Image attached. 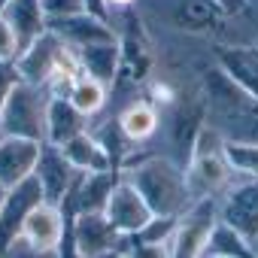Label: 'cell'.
<instances>
[{"mask_svg": "<svg viewBox=\"0 0 258 258\" xmlns=\"http://www.w3.org/2000/svg\"><path fill=\"white\" fill-rule=\"evenodd\" d=\"M124 237L106 222L103 213H76L70 222V246L76 258H103L118 252Z\"/></svg>", "mask_w": 258, "mask_h": 258, "instance_id": "obj_7", "label": "cell"}, {"mask_svg": "<svg viewBox=\"0 0 258 258\" xmlns=\"http://www.w3.org/2000/svg\"><path fill=\"white\" fill-rule=\"evenodd\" d=\"M204 258H228V255H219V252H207Z\"/></svg>", "mask_w": 258, "mask_h": 258, "instance_id": "obj_34", "label": "cell"}, {"mask_svg": "<svg viewBox=\"0 0 258 258\" xmlns=\"http://www.w3.org/2000/svg\"><path fill=\"white\" fill-rule=\"evenodd\" d=\"M43 13H46V19H61V16L85 13V0H43Z\"/></svg>", "mask_w": 258, "mask_h": 258, "instance_id": "obj_28", "label": "cell"}, {"mask_svg": "<svg viewBox=\"0 0 258 258\" xmlns=\"http://www.w3.org/2000/svg\"><path fill=\"white\" fill-rule=\"evenodd\" d=\"M103 216H106V222H109L121 237H134V234H140V231L149 225V219H152L155 213L149 210V204L143 201V195L121 176L118 185L112 188L106 207H103Z\"/></svg>", "mask_w": 258, "mask_h": 258, "instance_id": "obj_9", "label": "cell"}, {"mask_svg": "<svg viewBox=\"0 0 258 258\" xmlns=\"http://www.w3.org/2000/svg\"><path fill=\"white\" fill-rule=\"evenodd\" d=\"M140 0H106V7H109V22H112V13L118 10H127V7H137Z\"/></svg>", "mask_w": 258, "mask_h": 258, "instance_id": "obj_32", "label": "cell"}, {"mask_svg": "<svg viewBox=\"0 0 258 258\" xmlns=\"http://www.w3.org/2000/svg\"><path fill=\"white\" fill-rule=\"evenodd\" d=\"M115 121H118V127L124 131V137L137 146V143H149L158 134L161 112H158V106L152 100L137 97V100H131V103L121 106V112L115 115Z\"/></svg>", "mask_w": 258, "mask_h": 258, "instance_id": "obj_20", "label": "cell"}, {"mask_svg": "<svg viewBox=\"0 0 258 258\" xmlns=\"http://www.w3.org/2000/svg\"><path fill=\"white\" fill-rule=\"evenodd\" d=\"M210 252H219V255H228V258H255V249L249 240H243L234 228H228L222 219H219V228L210 240Z\"/></svg>", "mask_w": 258, "mask_h": 258, "instance_id": "obj_24", "label": "cell"}, {"mask_svg": "<svg viewBox=\"0 0 258 258\" xmlns=\"http://www.w3.org/2000/svg\"><path fill=\"white\" fill-rule=\"evenodd\" d=\"M61 52H64V43H61L52 31H46L40 40H34V43L16 58L19 76H22L25 82H31V85L46 88V82L52 79V73H55V67H58Z\"/></svg>", "mask_w": 258, "mask_h": 258, "instance_id": "obj_15", "label": "cell"}, {"mask_svg": "<svg viewBox=\"0 0 258 258\" xmlns=\"http://www.w3.org/2000/svg\"><path fill=\"white\" fill-rule=\"evenodd\" d=\"M34 176L40 179L46 201L55 204V207H64V201L70 198V191H73V185L79 179V170L67 161V155L58 146H49L46 143L43 152H40V161H37Z\"/></svg>", "mask_w": 258, "mask_h": 258, "instance_id": "obj_12", "label": "cell"}, {"mask_svg": "<svg viewBox=\"0 0 258 258\" xmlns=\"http://www.w3.org/2000/svg\"><path fill=\"white\" fill-rule=\"evenodd\" d=\"M207 124L231 143H258V100L249 97L216 61L201 73Z\"/></svg>", "mask_w": 258, "mask_h": 258, "instance_id": "obj_1", "label": "cell"}, {"mask_svg": "<svg viewBox=\"0 0 258 258\" xmlns=\"http://www.w3.org/2000/svg\"><path fill=\"white\" fill-rule=\"evenodd\" d=\"M46 106H49V91L22 79L4 103V112H0V134L46 143Z\"/></svg>", "mask_w": 258, "mask_h": 258, "instance_id": "obj_4", "label": "cell"}, {"mask_svg": "<svg viewBox=\"0 0 258 258\" xmlns=\"http://www.w3.org/2000/svg\"><path fill=\"white\" fill-rule=\"evenodd\" d=\"M249 97L258 100V49L255 46H219L213 58Z\"/></svg>", "mask_w": 258, "mask_h": 258, "instance_id": "obj_17", "label": "cell"}, {"mask_svg": "<svg viewBox=\"0 0 258 258\" xmlns=\"http://www.w3.org/2000/svg\"><path fill=\"white\" fill-rule=\"evenodd\" d=\"M58 149L67 155V161H70L79 173H103V170H115L112 161H109L106 146L97 140L94 131H82L79 137L67 140V143L58 146Z\"/></svg>", "mask_w": 258, "mask_h": 258, "instance_id": "obj_21", "label": "cell"}, {"mask_svg": "<svg viewBox=\"0 0 258 258\" xmlns=\"http://www.w3.org/2000/svg\"><path fill=\"white\" fill-rule=\"evenodd\" d=\"M43 201H46V195H43V185H40L37 176H28L25 182L13 185L7 191V201L0 207V252H7L22 237V228H25L28 216Z\"/></svg>", "mask_w": 258, "mask_h": 258, "instance_id": "obj_8", "label": "cell"}, {"mask_svg": "<svg viewBox=\"0 0 258 258\" xmlns=\"http://www.w3.org/2000/svg\"><path fill=\"white\" fill-rule=\"evenodd\" d=\"M76 55H79V64H82L85 76H94V79H100L109 88L115 85L118 67H121V40L82 46V49H76Z\"/></svg>", "mask_w": 258, "mask_h": 258, "instance_id": "obj_22", "label": "cell"}, {"mask_svg": "<svg viewBox=\"0 0 258 258\" xmlns=\"http://www.w3.org/2000/svg\"><path fill=\"white\" fill-rule=\"evenodd\" d=\"M0 137H4V134H0Z\"/></svg>", "mask_w": 258, "mask_h": 258, "instance_id": "obj_41", "label": "cell"}, {"mask_svg": "<svg viewBox=\"0 0 258 258\" xmlns=\"http://www.w3.org/2000/svg\"><path fill=\"white\" fill-rule=\"evenodd\" d=\"M7 4H10V0H0V10H4V7H7Z\"/></svg>", "mask_w": 258, "mask_h": 258, "instance_id": "obj_38", "label": "cell"}, {"mask_svg": "<svg viewBox=\"0 0 258 258\" xmlns=\"http://www.w3.org/2000/svg\"><path fill=\"white\" fill-rule=\"evenodd\" d=\"M0 16L16 28L22 52L49 31V19L43 13V0H10V4L0 10Z\"/></svg>", "mask_w": 258, "mask_h": 258, "instance_id": "obj_19", "label": "cell"}, {"mask_svg": "<svg viewBox=\"0 0 258 258\" xmlns=\"http://www.w3.org/2000/svg\"><path fill=\"white\" fill-rule=\"evenodd\" d=\"M164 22L179 34L204 37L225 22V13L216 0H164Z\"/></svg>", "mask_w": 258, "mask_h": 258, "instance_id": "obj_10", "label": "cell"}, {"mask_svg": "<svg viewBox=\"0 0 258 258\" xmlns=\"http://www.w3.org/2000/svg\"><path fill=\"white\" fill-rule=\"evenodd\" d=\"M49 31L67 43L70 49H82V46H94V43H112L118 40L115 28L109 19H100L94 13H73V16H61V19H49Z\"/></svg>", "mask_w": 258, "mask_h": 258, "instance_id": "obj_11", "label": "cell"}, {"mask_svg": "<svg viewBox=\"0 0 258 258\" xmlns=\"http://www.w3.org/2000/svg\"><path fill=\"white\" fill-rule=\"evenodd\" d=\"M22 55V43L16 28L0 16V64H16V58Z\"/></svg>", "mask_w": 258, "mask_h": 258, "instance_id": "obj_27", "label": "cell"}, {"mask_svg": "<svg viewBox=\"0 0 258 258\" xmlns=\"http://www.w3.org/2000/svg\"><path fill=\"white\" fill-rule=\"evenodd\" d=\"M19 82H22V76H19V67L16 64H0V112H4V103H7L10 91Z\"/></svg>", "mask_w": 258, "mask_h": 258, "instance_id": "obj_30", "label": "cell"}, {"mask_svg": "<svg viewBox=\"0 0 258 258\" xmlns=\"http://www.w3.org/2000/svg\"><path fill=\"white\" fill-rule=\"evenodd\" d=\"M216 4H219V10H225V7H228V0H216Z\"/></svg>", "mask_w": 258, "mask_h": 258, "instance_id": "obj_36", "label": "cell"}, {"mask_svg": "<svg viewBox=\"0 0 258 258\" xmlns=\"http://www.w3.org/2000/svg\"><path fill=\"white\" fill-rule=\"evenodd\" d=\"M216 228H219V198L191 201L188 210L176 219V228L170 237V255L173 258H204L210 252V240Z\"/></svg>", "mask_w": 258, "mask_h": 258, "instance_id": "obj_5", "label": "cell"}, {"mask_svg": "<svg viewBox=\"0 0 258 258\" xmlns=\"http://www.w3.org/2000/svg\"><path fill=\"white\" fill-rule=\"evenodd\" d=\"M252 249H255V258H258V240H255V243H252Z\"/></svg>", "mask_w": 258, "mask_h": 258, "instance_id": "obj_37", "label": "cell"}, {"mask_svg": "<svg viewBox=\"0 0 258 258\" xmlns=\"http://www.w3.org/2000/svg\"><path fill=\"white\" fill-rule=\"evenodd\" d=\"M0 258H4V252H0Z\"/></svg>", "mask_w": 258, "mask_h": 258, "instance_id": "obj_40", "label": "cell"}, {"mask_svg": "<svg viewBox=\"0 0 258 258\" xmlns=\"http://www.w3.org/2000/svg\"><path fill=\"white\" fill-rule=\"evenodd\" d=\"M103 258H127L124 252H112V255H103Z\"/></svg>", "mask_w": 258, "mask_h": 258, "instance_id": "obj_35", "label": "cell"}, {"mask_svg": "<svg viewBox=\"0 0 258 258\" xmlns=\"http://www.w3.org/2000/svg\"><path fill=\"white\" fill-rule=\"evenodd\" d=\"M64 234H67V213L49 201H43L40 207H34V213L28 216L25 228H22V237L37 246V249H46V252H61V243H64Z\"/></svg>", "mask_w": 258, "mask_h": 258, "instance_id": "obj_16", "label": "cell"}, {"mask_svg": "<svg viewBox=\"0 0 258 258\" xmlns=\"http://www.w3.org/2000/svg\"><path fill=\"white\" fill-rule=\"evenodd\" d=\"M185 179H188L191 201L219 198L237 179L231 164H228V155H225V137L216 127H210L207 121L191 143V152L185 161Z\"/></svg>", "mask_w": 258, "mask_h": 258, "instance_id": "obj_3", "label": "cell"}, {"mask_svg": "<svg viewBox=\"0 0 258 258\" xmlns=\"http://www.w3.org/2000/svg\"><path fill=\"white\" fill-rule=\"evenodd\" d=\"M121 176L131 182L155 216H182L191 204L185 164L170 155H146L131 158L121 167Z\"/></svg>", "mask_w": 258, "mask_h": 258, "instance_id": "obj_2", "label": "cell"}, {"mask_svg": "<svg viewBox=\"0 0 258 258\" xmlns=\"http://www.w3.org/2000/svg\"><path fill=\"white\" fill-rule=\"evenodd\" d=\"M118 252H124L127 258H173L170 243H149V240H140V237H124Z\"/></svg>", "mask_w": 258, "mask_h": 258, "instance_id": "obj_26", "label": "cell"}, {"mask_svg": "<svg viewBox=\"0 0 258 258\" xmlns=\"http://www.w3.org/2000/svg\"><path fill=\"white\" fill-rule=\"evenodd\" d=\"M7 191H10L7 185H0V207H4V201H7Z\"/></svg>", "mask_w": 258, "mask_h": 258, "instance_id": "obj_33", "label": "cell"}, {"mask_svg": "<svg viewBox=\"0 0 258 258\" xmlns=\"http://www.w3.org/2000/svg\"><path fill=\"white\" fill-rule=\"evenodd\" d=\"M219 219L234 228L243 240H258V179L237 176L219 195Z\"/></svg>", "mask_w": 258, "mask_h": 258, "instance_id": "obj_6", "label": "cell"}, {"mask_svg": "<svg viewBox=\"0 0 258 258\" xmlns=\"http://www.w3.org/2000/svg\"><path fill=\"white\" fill-rule=\"evenodd\" d=\"M252 46H255V49H258V37H255V43H252Z\"/></svg>", "mask_w": 258, "mask_h": 258, "instance_id": "obj_39", "label": "cell"}, {"mask_svg": "<svg viewBox=\"0 0 258 258\" xmlns=\"http://www.w3.org/2000/svg\"><path fill=\"white\" fill-rule=\"evenodd\" d=\"M225 155L234 170V176L258 179V143H231L225 140Z\"/></svg>", "mask_w": 258, "mask_h": 258, "instance_id": "obj_25", "label": "cell"}, {"mask_svg": "<svg viewBox=\"0 0 258 258\" xmlns=\"http://www.w3.org/2000/svg\"><path fill=\"white\" fill-rule=\"evenodd\" d=\"M82 131H88V118L67 97L49 94V106H46V143L49 146H64L67 140L79 137Z\"/></svg>", "mask_w": 258, "mask_h": 258, "instance_id": "obj_18", "label": "cell"}, {"mask_svg": "<svg viewBox=\"0 0 258 258\" xmlns=\"http://www.w3.org/2000/svg\"><path fill=\"white\" fill-rule=\"evenodd\" d=\"M67 100H70L85 118H94V115H100V112L106 109V103H109V85H103L100 79L82 73V76L73 82Z\"/></svg>", "mask_w": 258, "mask_h": 258, "instance_id": "obj_23", "label": "cell"}, {"mask_svg": "<svg viewBox=\"0 0 258 258\" xmlns=\"http://www.w3.org/2000/svg\"><path fill=\"white\" fill-rule=\"evenodd\" d=\"M43 146L46 143L28 137H0V185L13 188L34 176Z\"/></svg>", "mask_w": 258, "mask_h": 258, "instance_id": "obj_14", "label": "cell"}, {"mask_svg": "<svg viewBox=\"0 0 258 258\" xmlns=\"http://www.w3.org/2000/svg\"><path fill=\"white\" fill-rule=\"evenodd\" d=\"M4 258H61V252H46V249H37V246H31L25 237H19L7 252H4Z\"/></svg>", "mask_w": 258, "mask_h": 258, "instance_id": "obj_29", "label": "cell"}, {"mask_svg": "<svg viewBox=\"0 0 258 258\" xmlns=\"http://www.w3.org/2000/svg\"><path fill=\"white\" fill-rule=\"evenodd\" d=\"M121 170H103V173H79L70 198L64 201V213L67 219H73L76 213H103L112 188L118 185Z\"/></svg>", "mask_w": 258, "mask_h": 258, "instance_id": "obj_13", "label": "cell"}, {"mask_svg": "<svg viewBox=\"0 0 258 258\" xmlns=\"http://www.w3.org/2000/svg\"><path fill=\"white\" fill-rule=\"evenodd\" d=\"M85 10L100 16V19H109V7H106V0H85Z\"/></svg>", "mask_w": 258, "mask_h": 258, "instance_id": "obj_31", "label": "cell"}]
</instances>
